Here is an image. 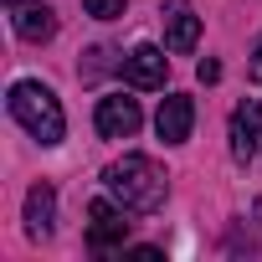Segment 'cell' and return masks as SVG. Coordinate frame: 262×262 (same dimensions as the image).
Wrapping results in <instances>:
<instances>
[{
    "instance_id": "cell-1",
    "label": "cell",
    "mask_w": 262,
    "mask_h": 262,
    "mask_svg": "<svg viewBox=\"0 0 262 262\" xmlns=\"http://www.w3.org/2000/svg\"><path fill=\"white\" fill-rule=\"evenodd\" d=\"M103 185H108V195H113L123 211H139V216L160 211L165 195H170V180H165V170H160L149 155H123V160H113V165L103 170Z\"/></svg>"
},
{
    "instance_id": "cell-2",
    "label": "cell",
    "mask_w": 262,
    "mask_h": 262,
    "mask_svg": "<svg viewBox=\"0 0 262 262\" xmlns=\"http://www.w3.org/2000/svg\"><path fill=\"white\" fill-rule=\"evenodd\" d=\"M6 103H11V118L26 128L36 144H62L67 118H62V103H57V93H52L47 82L21 77V82H11V98H6Z\"/></svg>"
},
{
    "instance_id": "cell-3",
    "label": "cell",
    "mask_w": 262,
    "mask_h": 262,
    "mask_svg": "<svg viewBox=\"0 0 262 262\" xmlns=\"http://www.w3.org/2000/svg\"><path fill=\"white\" fill-rule=\"evenodd\" d=\"M93 123H98V134H103V139H128V134H139L144 113H139L134 98H123V93H118V98H98Z\"/></svg>"
},
{
    "instance_id": "cell-4",
    "label": "cell",
    "mask_w": 262,
    "mask_h": 262,
    "mask_svg": "<svg viewBox=\"0 0 262 262\" xmlns=\"http://www.w3.org/2000/svg\"><path fill=\"white\" fill-rule=\"evenodd\" d=\"M201 41V16L190 11V0H165V47L170 52H195Z\"/></svg>"
},
{
    "instance_id": "cell-5",
    "label": "cell",
    "mask_w": 262,
    "mask_h": 262,
    "mask_svg": "<svg viewBox=\"0 0 262 262\" xmlns=\"http://www.w3.org/2000/svg\"><path fill=\"white\" fill-rule=\"evenodd\" d=\"M123 236H128L123 206H113V201H93V206H88V242H93L98 252H108V247H118Z\"/></svg>"
},
{
    "instance_id": "cell-6",
    "label": "cell",
    "mask_w": 262,
    "mask_h": 262,
    "mask_svg": "<svg viewBox=\"0 0 262 262\" xmlns=\"http://www.w3.org/2000/svg\"><path fill=\"white\" fill-rule=\"evenodd\" d=\"M165 72H170V62H165V52L149 47V41L123 57V82H128V88H165Z\"/></svg>"
},
{
    "instance_id": "cell-7",
    "label": "cell",
    "mask_w": 262,
    "mask_h": 262,
    "mask_svg": "<svg viewBox=\"0 0 262 262\" xmlns=\"http://www.w3.org/2000/svg\"><path fill=\"white\" fill-rule=\"evenodd\" d=\"M155 128H160L165 144H185L190 128H195V103H190L185 93H170V98L160 103V113H155Z\"/></svg>"
},
{
    "instance_id": "cell-8",
    "label": "cell",
    "mask_w": 262,
    "mask_h": 262,
    "mask_svg": "<svg viewBox=\"0 0 262 262\" xmlns=\"http://www.w3.org/2000/svg\"><path fill=\"white\" fill-rule=\"evenodd\" d=\"M231 155L242 165L262 155V103H242L231 113Z\"/></svg>"
},
{
    "instance_id": "cell-9",
    "label": "cell",
    "mask_w": 262,
    "mask_h": 262,
    "mask_svg": "<svg viewBox=\"0 0 262 262\" xmlns=\"http://www.w3.org/2000/svg\"><path fill=\"white\" fill-rule=\"evenodd\" d=\"M11 26H16V36L21 41H52L57 36V16H52V6H16V16H11Z\"/></svg>"
},
{
    "instance_id": "cell-10",
    "label": "cell",
    "mask_w": 262,
    "mask_h": 262,
    "mask_svg": "<svg viewBox=\"0 0 262 262\" xmlns=\"http://www.w3.org/2000/svg\"><path fill=\"white\" fill-rule=\"evenodd\" d=\"M52 216H57L52 185H31L26 190V236H52Z\"/></svg>"
},
{
    "instance_id": "cell-11",
    "label": "cell",
    "mask_w": 262,
    "mask_h": 262,
    "mask_svg": "<svg viewBox=\"0 0 262 262\" xmlns=\"http://www.w3.org/2000/svg\"><path fill=\"white\" fill-rule=\"evenodd\" d=\"M82 11L98 16V21H118L123 16V0H82Z\"/></svg>"
},
{
    "instance_id": "cell-12",
    "label": "cell",
    "mask_w": 262,
    "mask_h": 262,
    "mask_svg": "<svg viewBox=\"0 0 262 262\" xmlns=\"http://www.w3.org/2000/svg\"><path fill=\"white\" fill-rule=\"evenodd\" d=\"M247 77H252V82H262V36H257V47H252V62H247Z\"/></svg>"
},
{
    "instance_id": "cell-13",
    "label": "cell",
    "mask_w": 262,
    "mask_h": 262,
    "mask_svg": "<svg viewBox=\"0 0 262 262\" xmlns=\"http://www.w3.org/2000/svg\"><path fill=\"white\" fill-rule=\"evenodd\" d=\"M195 77H201V82H221V62H201Z\"/></svg>"
},
{
    "instance_id": "cell-14",
    "label": "cell",
    "mask_w": 262,
    "mask_h": 262,
    "mask_svg": "<svg viewBox=\"0 0 262 262\" xmlns=\"http://www.w3.org/2000/svg\"><path fill=\"white\" fill-rule=\"evenodd\" d=\"M16 6H21V0H11V11H16Z\"/></svg>"
}]
</instances>
